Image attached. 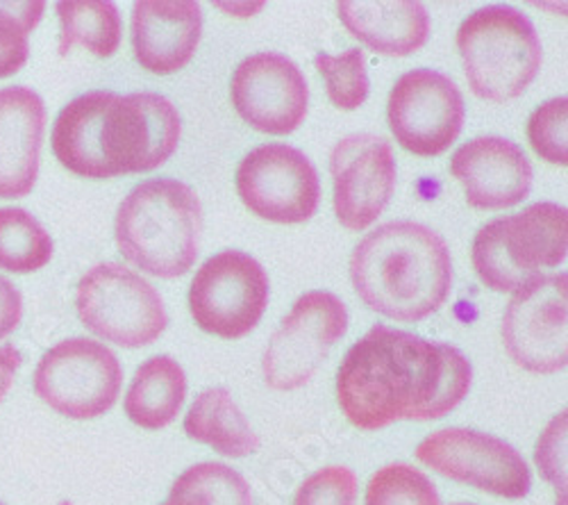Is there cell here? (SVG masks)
I'll return each instance as SVG.
<instances>
[{"label": "cell", "mask_w": 568, "mask_h": 505, "mask_svg": "<svg viewBox=\"0 0 568 505\" xmlns=\"http://www.w3.org/2000/svg\"><path fill=\"white\" fill-rule=\"evenodd\" d=\"M568 251V212L535 203L520 214L483 225L473 240V269L494 292H516L535 281L541 266H559Z\"/></svg>", "instance_id": "8992f818"}, {"label": "cell", "mask_w": 568, "mask_h": 505, "mask_svg": "<svg viewBox=\"0 0 568 505\" xmlns=\"http://www.w3.org/2000/svg\"><path fill=\"white\" fill-rule=\"evenodd\" d=\"M82 326L123 349H141L160 340L169 314L160 292L119 262L89 269L75 292Z\"/></svg>", "instance_id": "52a82bcc"}, {"label": "cell", "mask_w": 568, "mask_h": 505, "mask_svg": "<svg viewBox=\"0 0 568 505\" xmlns=\"http://www.w3.org/2000/svg\"><path fill=\"white\" fill-rule=\"evenodd\" d=\"M45 6L3 3L0 0V80L19 73L30 58V32L39 26Z\"/></svg>", "instance_id": "83f0119b"}, {"label": "cell", "mask_w": 568, "mask_h": 505, "mask_svg": "<svg viewBox=\"0 0 568 505\" xmlns=\"http://www.w3.org/2000/svg\"><path fill=\"white\" fill-rule=\"evenodd\" d=\"M568 275H537L514 292L503 316V344L516 366L557 374L568 364Z\"/></svg>", "instance_id": "8fae6325"}, {"label": "cell", "mask_w": 568, "mask_h": 505, "mask_svg": "<svg viewBox=\"0 0 568 505\" xmlns=\"http://www.w3.org/2000/svg\"><path fill=\"white\" fill-rule=\"evenodd\" d=\"M203 34V12L194 0H139L132 8L136 62L155 75L184 69Z\"/></svg>", "instance_id": "ac0fdd59"}, {"label": "cell", "mask_w": 568, "mask_h": 505, "mask_svg": "<svg viewBox=\"0 0 568 505\" xmlns=\"http://www.w3.org/2000/svg\"><path fill=\"white\" fill-rule=\"evenodd\" d=\"M53 240L23 208H0V269L32 273L53 260Z\"/></svg>", "instance_id": "cb8c5ba5"}, {"label": "cell", "mask_w": 568, "mask_h": 505, "mask_svg": "<svg viewBox=\"0 0 568 505\" xmlns=\"http://www.w3.org/2000/svg\"><path fill=\"white\" fill-rule=\"evenodd\" d=\"M162 505H253V494L236 469L223 463H201L178 476Z\"/></svg>", "instance_id": "d4e9b609"}, {"label": "cell", "mask_w": 568, "mask_h": 505, "mask_svg": "<svg viewBox=\"0 0 568 505\" xmlns=\"http://www.w3.org/2000/svg\"><path fill=\"white\" fill-rule=\"evenodd\" d=\"M268 305V275L244 251H221L194 275L189 310L196 326L221 340L246 337Z\"/></svg>", "instance_id": "9c48e42d"}, {"label": "cell", "mask_w": 568, "mask_h": 505, "mask_svg": "<svg viewBox=\"0 0 568 505\" xmlns=\"http://www.w3.org/2000/svg\"><path fill=\"white\" fill-rule=\"evenodd\" d=\"M186 396V376L182 366L169 355H155L139 366L125 394L128 420L144 428H166Z\"/></svg>", "instance_id": "44dd1931"}, {"label": "cell", "mask_w": 568, "mask_h": 505, "mask_svg": "<svg viewBox=\"0 0 568 505\" xmlns=\"http://www.w3.org/2000/svg\"><path fill=\"white\" fill-rule=\"evenodd\" d=\"M32 385L58 415L78 422L97 420L119 401L123 366L105 344L71 337L41 355Z\"/></svg>", "instance_id": "ba28073f"}, {"label": "cell", "mask_w": 568, "mask_h": 505, "mask_svg": "<svg viewBox=\"0 0 568 505\" xmlns=\"http://www.w3.org/2000/svg\"><path fill=\"white\" fill-rule=\"evenodd\" d=\"M359 299L389 319L420 321L437 312L453 287V260L439 233L416 221H392L368 233L351 255Z\"/></svg>", "instance_id": "3957f363"}, {"label": "cell", "mask_w": 568, "mask_h": 505, "mask_svg": "<svg viewBox=\"0 0 568 505\" xmlns=\"http://www.w3.org/2000/svg\"><path fill=\"white\" fill-rule=\"evenodd\" d=\"M329 173L335 182V212L351 233L373 225L396 190V158L385 137L351 134L333 149Z\"/></svg>", "instance_id": "9a60e30c"}, {"label": "cell", "mask_w": 568, "mask_h": 505, "mask_svg": "<svg viewBox=\"0 0 568 505\" xmlns=\"http://www.w3.org/2000/svg\"><path fill=\"white\" fill-rule=\"evenodd\" d=\"M60 505H73V503H71V501H62Z\"/></svg>", "instance_id": "836d02e7"}, {"label": "cell", "mask_w": 568, "mask_h": 505, "mask_svg": "<svg viewBox=\"0 0 568 505\" xmlns=\"http://www.w3.org/2000/svg\"><path fill=\"white\" fill-rule=\"evenodd\" d=\"M387 114L396 142L405 151L437 158L459 137L466 108L459 87L448 75L414 69L392 89Z\"/></svg>", "instance_id": "5bb4252c"}, {"label": "cell", "mask_w": 568, "mask_h": 505, "mask_svg": "<svg viewBox=\"0 0 568 505\" xmlns=\"http://www.w3.org/2000/svg\"><path fill=\"white\" fill-rule=\"evenodd\" d=\"M450 173L476 210H505L524 203L532 190V164L518 144L503 137H476L459 147Z\"/></svg>", "instance_id": "e0dca14e"}, {"label": "cell", "mask_w": 568, "mask_h": 505, "mask_svg": "<svg viewBox=\"0 0 568 505\" xmlns=\"http://www.w3.org/2000/svg\"><path fill=\"white\" fill-rule=\"evenodd\" d=\"M366 505H442V501L428 476L396 463L373 474L366 487Z\"/></svg>", "instance_id": "4316f807"}, {"label": "cell", "mask_w": 568, "mask_h": 505, "mask_svg": "<svg viewBox=\"0 0 568 505\" xmlns=\"http://www.w3.org/2000/svg\"><path fill=\"white\" fill-rule=\"evenodd\" d=\"M45 130V105L30 87L0 89V199L32 194Z\"/></svg>", "instance_id": "d6986e66"}, {"label": "cell", "mask_w": 568, "mask_h": 505, "mask_svg": "<svg viewBox=\"0 0 568 505\" xmlns=\"http://www.w3.org/2000/svg\"><path fill=\"white\" fill-rule=\"evenodd\" d=\"M60 55L67 58L73 46H84L97 58H112L121 49L123 23L110 0H67L58 3Z\"/></svg>", "instance_id": "603a6c76"}, {"label": "cell", "mask_w": 568, "mask_h": 505, "mask_svg": "<svg viewBox=\"0 0 568 505\" xmlns=\"http://www.w3.org/2000/svg\"><path fill=\"white\" fill-rule=\"evenodd\" d=\"M566 412L550 422L537 444V465L546 481L555 485L557 505H566Z\"/></svg>", "instance_id": "4dcf8cb0"}, {"label": "cell", "mask_w": 568, "mask_h": 505, "mask_svg": "<svg viewBox=\"0 0 568 505\" xmlns=\"http://www.w3.org/2000/svg\"><path fill=\"white\" fill-rule=\"evenodd\" d=\"M236 194L260 219L305 223L321 201V180L312 160L287 144H264L236 169Z\"/></svg>", "instance_id": "4fadbf2b"}, {"label": "cell", "mask_w": 568, "mask_h": 505, "mask_svg": "<svg viewBox=\"0 0 568 505\" xmlns=\"http://www.w3.org/2000/svg\"><path fill=\"white\" fill-rule=\"evenodd\" d=\"M337 10L346 30L381 55L407 58L420 51L430 37V14L423 3L414 0H394V3L344 0Z\"/></svg>", "instance_id": "ffe728a7"}, {"label": "cell", "mask_w": 568, "mask_h": 505, "mask_svg": "<svg viewBox=\"0 0 568 505\" xmlns=\"http://www.w3.org/2000/svg\"><path fill=\"white\" fill-rule=\"evenodd\" d=\"M203 208L173 178L146 180L119 205L114 235L123 257L155 279H178L196 264Z\"/></svg>", "instance_id": "277c9868"}, {"label": "cell", "mask_w": 568, "mask_h": 505, "mask_svg": "<svg viewBox=\"0 0 568 505\" xmlns=\"http://www.w3.org/2000/svg\"><path fill=\"white\" fill-rule=\"evenodd\" d=\"M23 319V296L10 283L6 275H0V340L12 335Z\"/></svg>", "instance_id": "1f68e13d"}, {"label": "cell", "mask_w": 568, "mask_h": 505, "mask_svg": "<svg viewBox=\"0 0 568 505\" xmlns=\"http://www.w3.org/2000/svg\"><path fill=\"white\" fill-rule=\"evenodd\" d=\"M455 505H470V503H455Z\"/></svg>", "instance_id": "e575fe53"}, {"label": "cell", "mask_w": 568, "mask_h": 505, "mask_svg": "<svg viewBox=\"0 0 568 505\" xmlns=\"http://www.w3.org/2000/svg\"><path fill=\"white\" fill-rule=\"evenodd\" d=\"M178 108L155 91H87L55 119L51 147L80 178L105 180L162 166L178 149Z\"/></svg>", "instance_id": "7a4b0ae2"}, {"label": "cell", "mask_w": 568, "mask_h": 505, "mask_svg": "<svg viewBox=\"0 0 568 505\" xmlns=\"http://www.w3.org/2000/svg\"><path fill=\"white\" fill-rule=\"evenodd\" d=\"M457 51L473 94L491 103H507L524 94L544 60L532 21L507 6L468 14L457 30Z\"/></svg>", "instance_id": "5b68a950"}, {"label": "cell", "mask_w": 568, "mask_h": 505, "mask_svg": "<svg viewBox=\"0 0 568 505\" xmlns=\"http://www.w3.org/2000/svg\"><path fill=\"white\" fill-rule=\"evenodd\" d=\"M357 476L348 467H325L298 487L294 505H355Z\"/></svg>", "instance_id": "f546056e"}, {"label": "cell", "mask_w": 568, "mask_h": 505, "mask_svg": "<svg viewBox=\"0 0 568 505\" xmlns=\"http://www.w3.org/2000/svg\"><path fill=\"white\" fill-rule=\"evenodd\" d=\"M470 381L473 370L459 349L377 324L342 360L337 398L353 426L381 431L403 420L450 415Z\"/></svg>", "instance_id": "6da1fadb"}, {"label": "cell", "mask_w": 568, "mask_h": 505, "mask_svg": "<svg viewBox=\"0 0 568 505\" xmlns=\"http://www.w3.org/2000/svg\"><path fill=\"white\" fill-rule=\"evenodd\" d=\"M314 64L325 80L327 99L335 108L353 112L368 99L366 60L359 49H348L342 55H316Z\"/></svg>", "instance_id": "484cf974"}, {"label": "cell", "mask_w": 568, "mask_h": 505, "mask_svg": "<svg viewBox=\"0 0 568 505\" xmlns=\"http://www.w3.org/2000/svg\"><path fill=\"white\" fill-rule=\"evenodd\" d=\"M416 457L450 481L500 498H524L532 487L524 455L505 440L487 433L468 428L437 431L416 446Z\"/></svg>", "instance_id": "7c38bea8"}, {"label": "cell", "mask_w": 568, "mask_h": 505, "mask_svg": "<svg viewBox=\"0 0 568 505\" xmlns=\"http://www.w3.org/2000/svg\"><path fill=\"white\" fill-rule=\"evenodd\" d=\"M21 351L14 344L0 346V405H3L6 396L14 385V376L21 370Z\"/></svg>", "instance_id": "d6a6232c"}, {"label": "cell", "mask_w": 568, "mask_h": 505, "mask_svg": "<svg viewBox=\"0 0 568 505\" xmlns=\"http://www.w3.org/2000/svg\"><path fill=\"white\" fill-rule=\"evenodd\" d=\"M0 505H6V503H0Z\"/></svg>", "instance_id": "d590c367"}, {"label": "cell", "mask_w": 568, "mask_h": 505, "mask_svg": "<svg viewBox=\"0 0 568 505\" xmlns=\"http://www.w3.org/2000/svg\"><path fill=\"white\" fill-rule=\"evenodd\" d=\"M528 140L537 155L552 164H568V101L566 97L539 105L528 121Z\"/></svg>", "instance_id": "f1b7e54d"}, {"label": "cell", "mask_w": 568, "mask_h": 505, "mask_svg": "<svg viewBox=\"0 0 568 505\" xmlns=\"http://www.w3.org/2000/svg\"><path fill=\"white\" fill-rule=\"evenodd\" d=\"M184 433L225 457H246L260 448V437L225 387H212L196 396L184 417Z\"/></svg>", "instance_id": "7402d4cb"}, {"label": "cell", "mask_w": 568, "mask_h": 505, "mask_svg": "<svg viewBox=\"0 0 568 505\" xmlns=\"http://www.w3.org/2000/svg\"><path fill=\"white\" fill-rule=\"evenodd\" d=\"M232 105L264 134H292L307 117L310 87L303 71L280 53L246 58L232 73Z\"/></svg>", "instance_id": "2e32d148"}, {"label": "cell", "mask_w": 568, "mask_h": 505, "mask_svg": "<svg viewBox=\"0 0 568 505\" xmlns=\"http://www.w3.org/2000/svg\"><path fill=\"white\" fill-rule=\"evenodd\" d=\"M348 331V310L333 292H307L280 329L264 353V381L271 390L292 392L307 385L318 366Z\"/></svg>", "instance_id": "30bf717a"}]
</instances>
